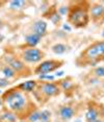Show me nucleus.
<instances>
[{
  "label": "nucleus",
  "instance_id": "nucleus-12",
  "mask_svg": "<svg viewBox=\"0 0 104 122\" xmlns=\"http://www.w3.org/2000/svg\"><path fill=\"white\" fill-rule=\"evenodd\" d=\"M66 46L64 44H55L53 47H52V50H53L54 53L56 54H62L66 51Z\"/></svg>",
  "mask_w": 104,
  "mask_h": 122
},
{
  "label": "nucleus",
  "instance_id": "nucleus-15",
  "mask_svg": "<svg viewBox=\"0 0 104 122\" xmlns=\"http://www.w3.org/2000/svg\"><path fill=\"white\" fill-rule=\"evenodd\" d=\"M1 120L5 122H15L16 121V116L12 113H5L1 116Z\"/></svg>",
  "mask_w": 104,
  "mask_h": 122
},
{
  "label": "nucleus",
  "instance_id": "nucleus-21",
  "mask_svg": "<svg viewBox=\"0 0 104 122\" xmlns=\"http://www.w3.org/2000/svg\"><path fill=\"white\" fill-rule=\"evenodd\" d=\"M41 79H48V80H53L54 76L53 75H49V74H41L40 75Z\"/></svg>",
  "mask_w": 104,
  "mask_h": 122
},
{
  "label": "nucleus",
  "instance_id": "nucleus-17",
  "mask_svg": "<svg viewBox=\"0 0 104 122\" xmlns=\"http://www.w3.org/2000/svg\"><path fill=\"white\" fill-rule=\"evenodd\" d=\"M24 4H25V1L16 0V1H12V2H10V7H12L13 10H19V9H21Z\"/></svg>",
  "mask_w": 104,
  "mask_h": 122
},
{
  "label": "nucleus",
  "instance_id": "nucleus-2",
  "mask_svg": "<svg viewBox=\"0 0 104 122\" xmlns=\"http://www.w3.org/2000/svg\"><path fill=\"white\" fill-rule=\"evenodd\" d=\"M70 19L73 23L77 24V25H80V26L85 25V23L87 22L86 14L84 12H82V10H75V12H73L72 14H71Z\"/></svg>",
  "mask_w": 104,
  "mask_h": 122
},
{
  "label": "nucleus",
  "instance_id": "nucleus-18",
  "mask_svg": "<svg viewBox=\"0 0 104 122\" xmlns=\"http://www.w3.org/2000/svg\"><path fill=\"white\" fill-rule=\"evenodd\" d=\"M3 74L6 78H10V77L15 75V72H14V70L10 67H5L3 69Z\"/></svg>",
  "mask_w": 104,
  "mask_h": 122
},
{
  "label": "nucleus",
  "instance_id": "nucleus-1",
  "mask_svg": "<svg viewBox=\"0 0 104 122\" xmlns=\"http://www.w3.org/2000/svg\"><path fill=\"white\" fill-rule=\"evenodd\" d=\"M6 104L13 111H20L25 105V98L21 93H13L6 98Z\"/></svg>",
  "mask_w": 104,
  "mask_h": 122
},
{
  "label": "nucleus",
  "instance_id": "nucleus-6",
  "mask_svg": "<svg viewBox=\"0 0 104 122\" xmlns=\"http://www.w3.org/2000/svg\"><path fill=\"white\" fill-rule=\"evenodd\" d=\"M46 29H47V24L44 21H38L37 23L33 25V34L39 36V37H42V36L46 32Z\"/></svg>",
  "mask_w": 104,
  "mask_h": 122
},
{
  "label": "nucleus",
  "instance_id": "nucleus-31",
  "mask_svg": "<svg viewBox=\"0 0 104 122\" xmlns=\"http://www.w3.org/2000/svg\"><path fill=\"white\" fill-rule=\"evenodd\" d=\"M0 93H1V91H0Z\"/></svg>",
  "mask_w": 104,
  "mask_h": 122
},
{
  "label": "nucleus",
  "instance_id": "nucleus-8",
  "mask_svg": "<svg viewBox=\"0 0 104 122\" xmlns=\"http://www.w3.org/2000/svg\"><path fill=\"white\" fill-rule=\"evenodd\" d=\"M43 92L46 94V95L48 96H53L55 95V94L58 93V89H57V87L54 84H46L43 86L42 88Z\"/></svg>",
  "mask_w": 104,
  "mask_h": 122
},
{
  "label": "nucleus",
  "instance_id": "nucleus-4",
  "mask_svg": "<svg viewBox=\"0 0 104 122\" xmlns=\"http://www.w3.org/2000/svg\"><path fill=\"white\" fill-rule=\"evenodd\" d=\"M56 68V64L53 62V61H46V62H43L41 65L39 66L38 68V72L42 74H45V73H48L52 70Z\"/></svg>",
  "mask_w": 104,
  "mask_h": 122
},
{
  "label": "nucleus",
  "instance_id": "nucleus-3",
  "mask_svg": "<svg viewBox=\"0 0 104 122\" xmlns=\"http://www.w3.org/2000/svg\"><path fill=\"white\" fill-rule=\"evenodd\" d=\"M24 59L25 61L29 63H37L40 62L41 59H42V53L39 49H27V50L24 52Z\"/></svg>",
  "mask_w": 104,
  "mask_h": 122
},
{
  "label": "nucleus",
  "instance_id": "nucleus-28",
  "mask_svg": "<svg viewBox=\"0 0 104 122\" xmlns=\"http://www.w3.org/2000/svg\"><path fill=\"white\" fill-rule=\"evenodd\" d=\"M102 37L104 38V30H103V32H102Z\"/></svg>",
  "mask_w": 104,
  "mask_h": 122
},
{
  "label": "nucleus",
  "instance_id": "nucleus-27",
  "mask_svg": "<svg viewBox=\"0 0 104 122\" xmlns=\"http://www.w3.org/2000/svg\"><path fill=\"white\" fill-rule=\"evenodd\" d=\"M92 122H102V121H100V120H95V121H92Z\"/></svg>",
  "mask_w": 104,
  "mask_h": 122
},
{
  "label": "nucleus",
  "instance_id": "nucleus-16",
  "mask_svg": "<svg viewBox=\"0 0 104 122\" xmlns=\"http://www.w3.org/2000/svg\"><path fill=\"white\" fill-rule=\"evenodd\" d=\"M50 117L51 113L49 111H43V112L40 113V120H42V122H48Z\"/></svg>",
  "mask_w": 104,
  "mask_h": 122
},
{
  "label": "nucleus",
  "instance_id": "nucleus-23",
  "mask_svg": "<svg viewBox=\"0 0 104 122\" xmlns=\"http://www.w3.org/2000/svg\"><path fill=\"white\" fill-rule=\"evenodd\" d=\"M67 7H66V6H62V7H61V9H59V13H61V15H65V14L66 13H67Z\"/></svg>",
  "mask_w": 104,
  "mask_h": 122
},
{
  "label": "nucleus",
  "instance_id": "nucleus-7",
  "mask_svg": "<svg viewBox=\"0 0 104 122\" xmlns=\"http://www.w3.org/2000/svg\"><path fill=\"white\" fill-rule=\"evenodd\" d=\"M59 115L62 120H70L74 116V111L70 107H64L59 111Z\"/></svg>",
  "mask_w": 104,
  "mask_h": 122
},
{
  "label": "nucleus",
  "instance_id": "nucleus-26",
  "mask_svg": "<svg viewBox=\"0 0 104 122\" xmlns=\"http://www.w3.org/2000/svg\"><path fill=\"white\" fill-rule=\"evenodd\" d=\"M62 75H64V72H62V71L57 72V73H56V76H62Z\"/></svg>",
  "mask_w": 104,
  "mask_h": 122
},
{
  "label": "nucleus",
  "instance_id": "nucleus-19",
  "mask_svg": "<svg viewBox=\"0 0 104 122\" xmlns=\"http://www.w3.org/2000/svg\"><path fill=\"white\" fill-rule=\"evenodd\" d=\"M40 120V112H34L29 116V121L30 122H38Z\"/></svg>",
  "mask_w": 104,
  "mask_h": 122
},
{
  "label": "nucleus",
  "instance_id": "nucleus-29",
  "mask_svg": "<svg viewBox=\"0 0 104 122\" xmlns=\"http://www.w3.org/2000/svg\"><path fill=\"white\" fill-rule=\"evenodd\" d=\"M0 105H1V100H0Z\"/></svg>",
  "mask_w": 104,
  "mask_h": 122
},
{
  "label": "nucleus",
  "instance_id": "nucleus-5",
  "mask_svg": "<svg viewBox=\"0 0 104 122\" xmlns=\"http://www.w3.org/2000/svg\"><path fill=\"white\" fill-rule=\"evenodd\" d=\"M87 55L91 57H94L96 55H100V54H104V43H98L94 45L93 47L87 50Z\"/></svg>",
  "mask_w": 104,
  "mask_h": 122
},
{
  "label": "nucleus",
  "instance_id": "nucleus-20",
  "mask_svg": "<svg viewBox=\"0 0 104 122\" xmlns=\"http://www.w3.org/2000/svg\"><path fill=\"white\" fill-rule=\"evenodd\" d=\"M96 74L100 77H103L104 76V67H99L96 69Z\"/></svg>",
  "mask_w": 104,
  "mask_h": 122
},
{
  "label": "nucleus",
  "instance_id": "nucleus-13",
  "mask_svg": "<svg viewBox=\"0 0 104 122\" xmlns=\"http://www.w3.org/2000/svg\"><path fill=\"white\" fill-rule=\"evenodd\" d=\"M34 87H35V81H33V80L26 81L20 86V88L23 89V90H25V91H31V90H33Z\"/></svg>",
  "mask_w": 104,
  "mask_h": 122
},
{
  "label": "nucleus",
  "instance_id": "nucleus-30",
  "mask_svg": "<svg viewBox=\"0 0 104 122\" xmlns=\"http://www.w3.org/2000/svg\"><path fill=\"white\" fill-rule=\"evenodd\" d=\"M0 24H1V21H0Z\"/></svg>",
  "mask_w": 104,
  "mask_h": 122
},
{
  "label": "nucleus",
  "instance_id": "nucleus-11",
  "mask_svg": "<svg viewBox=\"0 0 104 122\" xmlns=\"http://www.w3.org/2000/svg\"><path fill=\"white\" fill-rule=\"evenodd\" d=\"M85 118H86V120L89 122L98 120V113H97V111H96L95 109H90L86 112V114H85Z\"/></svg>",
  "mask_w": 104,
  "mask_h": 122
},
{
  "label": "nucleus",
  "instance_id": "nucleus-14",
  "mask_svg": "<svg viewBox=\"0 0 104 122\" xmlns=\"http://www.w3.org/2000/svg\"><path fill=\"white\" fill-rule=\"evenodd\" d=\"M9 65H10V67H12L13 69H15V70H17V71H20L23 69V64H22L20 61H18V60H13V61H10V63H9Z\"/></svg>",
  "mask_w": 104,
  "mask_h": 122
},
{
  "label": "nucleus",
  "instance_id": "nucleus-9",
  "mask_svg": "<svg viewBox=\"0 0 104 122\" xmlns=\"http://www.w3.org/2000/svg\"><path fill=\"white\" fill-rule=\"evenodd\" d=\"M40 40H41V37H39V36H37L34 34H31V35H29V36H27L26 37L27 44H28L29 46H32V47L38 45V44L40 43Z\"/></svg>",
  "mask_w": 104,
  "mask_h": 122
},
{
  "label": "nucleus",
  "instance_id": "nucleus-22",
  "mask_svg": "<svg viewBox=\"0 0 104 122\" xmlns=\"http://www.w3.org/2000/svg\"><path fill=\"white\" fill-rule=\"evenodd\" d=\"M9 85V81L4 78H0V88L1 87H6Z\"/></svg>",
  "mask_w": 104,
  "mask_h": 122
},
{
  "label": "nucleus",
  "instance_id": "nucleus-10",
  "mask_svg": "<svg viewBox=\"0 0 104 122\" xmlns=\"http://www.w3.org/2000/svg\"><path fill=\"white\" fill-rule=\"evenodd\" d=\"M91 13L94 18H100L104 14V6L103 5H95L92 7Z\"/></svg>",
  "mask_w": 104,
  "mask_h": 122
},
{
  "label": "nucleus",
  "instance_id": "nucleus-32",
  "mask_svg": "<svg viewBox=\"0 0 104 122\" xmlns=\"http://www.w3.org/2000/svg\"><path fill=\"white\" fill-rule=\"evenodd\" d=\"M48 122H49V121H48Z\"/></svg>",
  "mask_w": 104,
  "mask_h": 122
},
{
  "label": "nucleus",
  "instance_id": "nucleus-24",
  "mask_svg": "<svg viewBox=\"0 0 104 122\" xmlns=\"http://www.w3.org/2000/svg\"><path fill=\"white\" fill-rule=\"evenodd\" d=\"M62 87H64V89H67L70 87V82L69 81H64L62 82Z\"/></svg>",
  "mask_w": 104,
  "mask_h": 122
},
{
  "label": "nucleus",
  "instance_id": "nucleus-25",
  "mask_svg": "<svg viewBox=\"0 0 104 122\" xmlns=\"http://www.w3.org/2000/svg\"><path fill=\"white\" fill-rule=\"evenodd\" d=\"M62 28H64L65 30H68V31H70V30H71V27H70L69 25H66V24H65L64 26H62Z\"/></svg>",
  "mask_w": 104,
  "mask_h": 122
}]
</instances>
